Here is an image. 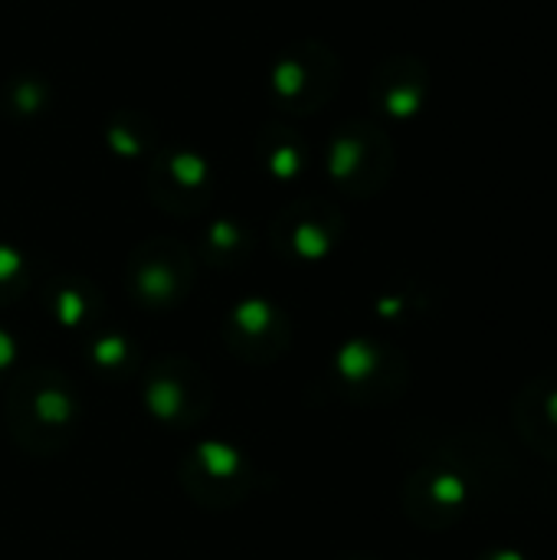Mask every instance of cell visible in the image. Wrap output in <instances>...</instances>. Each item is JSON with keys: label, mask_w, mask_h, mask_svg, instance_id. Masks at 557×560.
Listing matches in <instances>:
<instances>
[{"label": "cell", "mask_w": 557, "mask_h": 560, "mask_svg": "<svg viewBox=\"0 0 557 560\" xmlns=\"http://www.w3.org/2000/svg\"><path fill=\"white\" fill-rule=\"evenodd\" d=\"M328 171L338 187L358 197L378 194L391 171H394V148L391 138L368 121H351L345 125L332 148H328Z\"/></svg>", "instance_id": "6da1fadb"}, {"label": "cell", "mask_w": 557, "mask_h": 560, "mask_svg": "<svg viewBox=\"0 0 557 560\" xmlns=\"http://www.w3.org/2000/svg\"><path fill=\"white\" fill-rule=\"evenodd\" d=\"M430 92V69L420 56L401 52L378 66L371 79V102L391 121H410Z\"/></svg>", "instance_id": "7a4b0ae2"}, {"label": "cell", "mask_w": 557, "mask_h": 560, "mask_svg": "<svg viewBox=\"0 0 557 560\" xmlns=\"http://www.w3.org/2000/svg\"><path fill=\"white\" fill-rule=\"evenodd\" d=\"M335 85V62L325 49H312L305 56H289L279 69H276V95L282 98L279 105L299 108V112H312L318 105H325L328 92Z\"/></svg>", "instance_id": "3957f363"}]
</instances>
